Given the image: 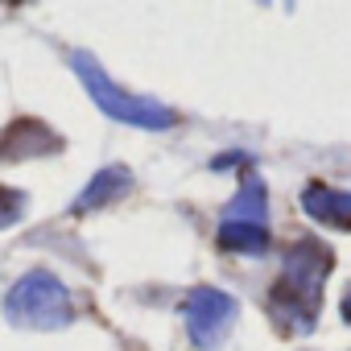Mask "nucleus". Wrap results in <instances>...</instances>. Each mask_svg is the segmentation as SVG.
<instances>
[{
    "instance_id": "obj_1",
    "label": "nucleus",
    "mask_w": 351,
    "mask_h": 351,
    "mask_svg": "<svg viewBox=\"0 0 351 351\" xmlns=\"http://www.w3.org/2000/svg\"><path fill=\"white\" fill-rule=\"evenodd\" d=\"M326 273H330V252H322L318 244H298L285 256V277L273 289V314L293 330H310Z\"/></svg>"
},
{
    "instance_id": "obj_2",
    "label": "nucleus",
    "mask_w": 351,
    "mask_h": 351,
    "mask_svg": "<svg viewBox=\"0 0 351 351\" xmlns=\"http://www.w3.org/2000/svg\"><path fill=\"white\" fill-rule=\"evenodd\" d=\"M75 75L83 79L91 104L108 116V120H120V124H132V128H169V124H178V116H173L165 104L157 99H145V95H128L124 87H116L108 79V71L99 62H91L87 54H75L71 58Z\"/></svg>"
},
{
    "instance_id": "obj_3",
    "label": "nucleus",
    "mask_w": 351,
    "mask_h": 351,
    "mask_svg": "<svg viewBox=\"0 0 351 351\" xmlns=\"http://www.w3.org/2000/svg\"><path fill=\"white\" fill-rule=\"evenodd\" d=\"M5 314L13 326H34V330H58L66 322H75V302L66 293V285L46 273L34 269L25 273L9 293H5Z\"/></svg>"
},
{
    "instance_id": "obj_4",
    "label": "nucleus",
    "mask_w": 351,
    "mask_h": 351,
    "mask_svg": "<svg viewBox=\"0 0 351 351\" xmlns=\"http://www.w3.org/2000/svg\"><path fill=\"white\" fill-rule=\"evenodd\" d=\"M236 314H240L236 298L223 293V289H215V285H199V289H191L186 302H182V322H186V335H191V343H195L199 351L219 347V343L228 339Z\"/></svg>"
},
{
    "instance_id": "obj_5",
    "label": "nucleus",
    "mask_w": 351,
    "mask_h": 351,
    "mask_svg": "<svg viewBox=\"0 0 351 351\" xmlns=\"http://www.w3.org/2000/svg\"><path fill=\"white\" fill-rule=\"evenodd\" d=\"M302 207H306L310 219H318L326 228H339V232H351V191L314 182V186H306Z\"/></svg>"
},
{
    "instance_id": "obj_6",
    "label": "nucleus",
    "mask_w": 351,
    "mask_h": 351,
    "mask_svg": "<svg viewBox=\"0 0 351 351\" xmlns=\"http://www.w3.org/2000/svg\"><path fill=\"white\" fill-rule=\"evenodd\" d=\"M128 191H132V173H128L124 165H108V169H99V173H95V178L87 182V191L75 199V215L95 211V207H108V203L124 199Z\"/></svg>"
},
{
    "instance_id": "obj_7",
    "label": "nucleus",
    "mask_w": 351,
    "mask_h": 351,
    "mask_svg": "<svg viewBox=\"0 0 351 351\" xmlns=\"http://www.w3.org/2000/svg\"><path fill=\"white\" fill-rule=\"evenodd\" d=\"M219 248L223 252H240V256H265L269 252V228L261 223H219Z\"/></svg>"
},
{
    "instance_id": "obj_8",
    "label": "nucleus",
    "mask_w": 351,
    "mask_h": 351,
    "mask_svg": "<svg viewBox=\"0 0 351 351\" xmlns=\"http://www.w3.org/2000/svg\"><path fill=\"white\" fill-rule=\"evenodd\" d=\"M265 219H269V195L256 178H248L228 207V223H261L265 228Z\"/></svg>"
},
{
    "instance_id": "obj_9",
    "label": "nucleus",
    "mask_w": 351,
    "mask_h": 351,
    "mask_svg": "<svg viewBox=\"0 0 351 351\" xmlns=\"http://www.w3.org/2000/svg\"><path fill=\"white\" fill-rule=\"evenodd\" d=\"M339 310H343V318H347V322H351V293H347V298H343V306H339Z\"/></svg>"
}]
</instances>
